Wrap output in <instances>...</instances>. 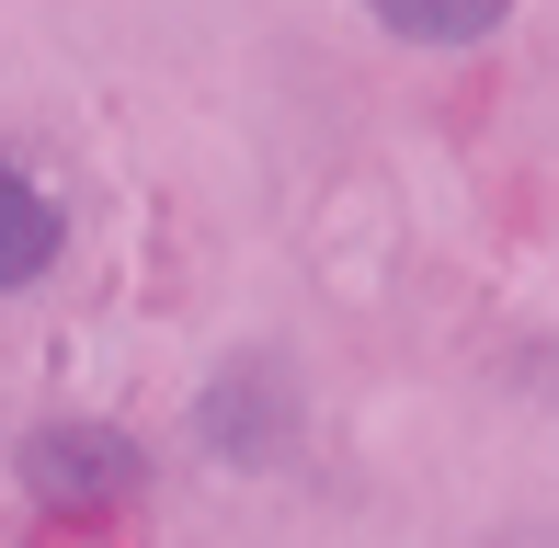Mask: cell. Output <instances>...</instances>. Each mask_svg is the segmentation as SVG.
Instances as JSON below:
<instances>
[{"label": "cell", "instance_id": "7a4b0ae2", "mask_svg": "<svg viewBox=\"0 0 559 548\" xmlns=\"http://www.w3.org/2000/svg\"><path fill=\"white\" fill-rule=\"evenodd\" d=\"M206 434L228 457H274V434H286V378H274V366H228L206 389Z\"/></svg>", "mask_w": 559, "mask_h": 548}, {"label": "cell", "instance_id": "277c9868", "mask_svg": "<svg viewBox=\"0 0 559 548\" xmlns=\"http://www.w3.org/2000/svg\"><path fill=\"white\" fill-rule=\"evenodd\" d=\"M366 12H377V35H400V46H479V35L514 23V0H366Z\"/></svg>", "mask_w": 559, "mask_h": 548}, {"label": "cell", "instance_id": "3957f363", "mask_svg": "<svg viewBox=\"0 0 559 548\" xmlns=\"http://www.w3.org/2000/svg\"><path fill=\"white\" fill-rule=\"evenodd\" d=\"M46 263H58V206H46V183H35V171H12V160H0V297H12V286H35Z\"/></svg>", "mask_w": 559, "mask_h": 548}, {"label": "cell", "instance_id": "6da1fadb", "mask_svg": "<svg viewBox=\"0 0 559 548\" xmlns=\"http://www.w3.org/2000/svg\"><path fill=\"white\" fill-rule=\"evenodd\" d=\"M138 480V457H126V434L104 422H69V434H35V491H69V503H104V491Z\"/></svg>", "mask_w": 559, "mask_h": 548}]
</instances>
